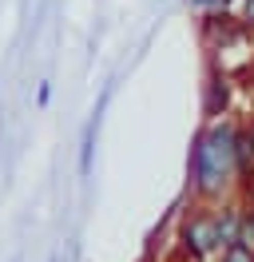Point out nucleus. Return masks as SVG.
<instances>
[{
	"instance_id": "nucleus-9",
	"label": "nucleus",
	"mask_w": 254,
	"mask_h": 262,
	"mask_svg": "<svg viewBox=\"0 0 254 262\" xmlns=\"http://www.w3.org/2000/svg\"><path fill=\"white\" fill-rule=\"evenodd\" d=\"M250 135H254V131H250Z\"/></svg>"
},
{
	"instance_id": "nucleus-2",
	"label": "nucleus",
	"mask_w": 254,
	"mask_h": 262,
	"mask_svg": "<svg viewBox=\"0 0 254 262\" xmlns=\"http://www.w3.org/2000/svg\"><path fill=\"white\" fill-rule=\"evenodd\" d=\"M183 243H187L190 254H206V250H215L219 246V230H215V219L210 214H195L183 230Z\"/></svg>"
},
{
	"instance_id": "nucleus-4",
	"label": "nucleus",
	"mask_w": 254,
	"mask_h": 262,
	"mask_svg": "<svg viewBox=\"0 0 254 262\" xmlns=\"http://www.w3.org/2000/svg\"><path fill=\"white\" fill-rule=\"evenodd\" d=\"M238 227H242V214H238V211H222V214H215L219 246H230V243H238Z\"/></svg>"
},
{
	"instance_id": "nucleus-5",
	"label": "nucleus",
	"mask_w": 254,
	"mask_h": 262,
	"mask_svg": "<svg viewBox=\"0 0 254 262\" xmlns=\"http://www.w3.org/2000/svg\"><path fill=\"white\" fill-rule=\"evenodd\" d=\"M226 99H230V92H226V80L210 76V83H206V112L219 115L222 107H226Z\"/></svg>"
},
{
	"instance_id": "nucleus-7",
	"label": "nucleus",
	"mask_w": 254,
	"mask_h": 262,
	"mask_svg": "<svg viewBox=\"0 0 254 262\" xmlns=\"http://www.w3.org/2000/svg\"><path fill=\"white\" fill-rule=\"evenodd\" d=\"M190 8H199V12H222L230 0H187Z\"/></svg>"
},
{
	"instance_id": "nucleus-6",
	"label": "nucleus",
	"mask_w": 254,
	"mask_h": 262,
	"mask_svg": "<svg viewBox=\"0 0 254 262\" xmlns=\"http://www.w3.org/2000/svg\"><path fill=\"white\" fill-rule=\"evenodd\" d=\"M222 262H254V250L242 243H230L226 250H222Z\"/></svg>"
},
{
	"instance_id": "nucleus-8",
	"label": "nucleus",
	"mask_w": 254,
	"mask_h": 262,
	"mask_svg": "<svg viewBox=\"0 0 254 262\" xmlns=\"http://www.w3.org/2000/svg\"><path fill=\"white\" fill-rule=\"evenodd\" d=\"M246 24L254 28V0H246Z\"/></svg>"
},
{
	"instance_id": "nucleus-3",
	"label": "nucleus",
	"mask_w": 254,
	"mask_h": 262,
	"mask_svg": "<svg viewBox=\"0 0 254 262\" xmlns=\"http://www.w3.org/2000/svg\"><path fill=\"white\" fill-rule=\"evenodd\" d=\"M235 167L242 171V175L254 171V135L250 131H238L235 135Z\"/></svg>"
},
{
	"instance_id": "nucleus-1",
	"label": "nucleus",
	"mask_w": 254,
	"mask_h": 262,
	"mask_svg": "<svg viewBox=\"0 0 254 262\" xmlns=\"http://www.w3.org/2000/svg\"><path fill=\"white\" fill-rule=\"evenodd\" d=\"M235 135L238 131L230 123H215L206 127L195 147H190V183L199 195H219L222 183L235 171Z\"/></svg>"
}]
</instances>
